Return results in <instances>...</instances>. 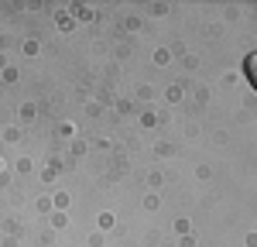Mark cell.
<instances>
[{
	"label": "cell",
	"instance_id": "1",
	"mask_svg": "<svg viewBox=\"0 0 257 247\" xmlns=\"http://www.w3.org/2000/svg\"><path fill=\"white\" fill-rule=\"evenodd\" d=\"M243 72H247L250 86L257 89V52H250V55H247V62H243Z\"/></svg>",
	"mask_w": 257,
	"mask_h": 247
}]
</instances>
